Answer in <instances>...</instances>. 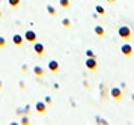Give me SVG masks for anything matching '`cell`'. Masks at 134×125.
I'll return each mask as SVG.
<instances>
[{
  "label": "cell",
  "instance_id": "cell-9",
  "mask_svg": "<svg viewBox=\"0 0 134 125\" xmlns=\"http://www.w3.org/2000/svg\"><path fill=\"white\" fill-rule=\"evenodd\" d=\"M36 108H39V112H41V113H44V112H45V106H44L42 102H38Z\"/></svg>",
  "mask_w": 134,
  "mask_h": 125
},
{
  "label": "cell",
  "instance_id": "cell-19",
  "mask_svg": "<svg viewBox=\"0 0 134 125\" xmlns=\"http://www.w3.org/2000/svg\"><path fill=\"white\" fill-rule=\"evenodd\" d=\"M0 88H2V86H0Z\"/></svg>",
  "mask_w": 134,
  "mask_h": 125
},
{
  "label": "cell",
  "instance_id": "cell-16",
  "mask_svg": "<svg viewBox=\"0 0 134 125\" xmlns=\"http://www.w3.org/2000/svg\"><path fill=\"white\" fill-rule=\"evenodd\" d=\"M60 5H63V6H68V0H60Z\"/></svg>",
  "mask_w": 134,
  "mask_h": 125
},
{
  "label": "cell",
  "instance_id": "cell-17",
  "mask_svg": "<svg viewBox=\"0 0 134 125\" xmlns=\"http://www.w3.org/2000/svg\"><path fill=\"white\" fill-rule=\"evenodd\" d=\"M0 45H2V47L5 45V39H3V38H0Z\"/></svg>",
  "mask_w": 134,
  "mask_h": 125
},
{
  "label": "cell",
  "instance_id": "cell-10",
  "mask_svg": "<svg viewBox=\"0 0 134 125\" xmlns=\"http://www.w3.org/2000/svg\"><path fill=\"white\" fill-rule=\"evenodd\" d=\"M35 74L36 75H42V68L41 66H35Z\"/></svg>",
  "mask_w": 134,
  "mask_h": 125
},
{
  "label": "cell",
  "instance_id": "cell-13",
  "mask_svg": "<svg viewBox=\"0 0 134 125\" xmlns=\"http://www.w3.org/2000/svg\"><path fill=\"white\" fill-rule=\"evenodd\" d=\"M48 12L51 14V15H56V11H54V8H53V6H48Z\"/></svg>",
  "mask_w": 134,
  "mask_h": 125
},
{
  "label": "cell",
  "instance_id": "cell-2",
  "mask_svg": "<svg viewBox=\"0 0 134 125\" xmlns=\"http://www.w3.org/2000/svg\"><path fill=\"white\" fill-rule=\"evenodd\" d=\"M86 66H87L89 69H95V68L98 66V62L95 59H87L86 60Z\"/></svg>",
  "mask_w": 134,
  "mask_h": 125
},
{
  "label": "cell",
  "instance_id": "cell-11",
  "mask_svg": "<svg viewBox=\"0 0 134 125\" xmlns=\"http://www.w3.org/2000/svg\"><path fill=\"white\" fill-rule=\"evenodd\" d=\"M95 32H97L98 35H104V30H103V27H99V26H98V27H95Z\"/></svg>",
  "mask_w": 134,
  "mask_h": 125
},
{
  "label": "cell",
  "instance_id": "cell-18",
  "mask_svg": "<svg viewBox=\"0 0 134 125\" xmlns=\"http://www.w3.org/2000/svg\"><path fill=\"white\" fill-rule=\"evenodd\" d=\"M109 2H111V3H115V0H109Z\"/></svg>",
  "mask_w": 134,
  "mask_h": 125
},
{
  "label": "cell",
  "instance_id": "cell-6",
  "mask_svg": "<svg viewBox=\"0 0 134 125\" xmlns=\"http://www.w3.org/2000/svg\"><path fill=\"white\" fill-rule=\"evenodd\" d=\"M48 68L51 69V71H57V68H59V63L56 62V60H51L48 63Z\"/></svg>",
  "mask_w": 134,
  "mask_h": 125
},
{
  "label": "cell",
  "instance_id": "cell-8",
  "mask_svg": "<svg viewBox=\"0 0 134 125\" xmlns=\"http://www.w3.org/2000/svg\"><path fill=\"white\" fill-rule=\"evenodd\" d=\"M12 39H14V42H15L17 45H20V44L23 42V39H21V36H20V35H15V36L12 38Z\"/></svg>",
  "mask_w": 134,
  "mask_h": 125
},
{
  "label": "cell",
  "instance_id": "cell-12",
  "mask_svg": "<svg viewBox=\"0 0 134 125\" xmlns=\"http://www.w3.org/2000/svg\"><path fill=\"white\" fill-rule=\"evenodd\" d=\"M20 3V0H9V5L11 6H17Z\"/></svg>",
  "mask_w": 134,
  "mask_h": 125
},
{
  "label": "cell",
  "instance_id": "cell-5",
  "mask_svg": "<svg viewBox=\"0 0 134 125\" xmlns=\"http://www.w3.org/2000/svg\"><path fill=\"white\" fill-rule=\"evenodd\" d=\"M121 50H122V53L127 54V56H130V54L133 53V48H131V45H128V44H125V45L121 48Z\"/></svg>",
  "mask_w": 134,
  "mask_h": 125
},
{
  "label": "cell",
  "instance_id": "cell-7",
  "mask_svg": "<svg viewBox=\"0 0 134 125\" xmlns=\"http://www.w3.org/2000/svg\"><path fill=\"white\" fill-rule=\"evenodd\" d=\"M35 51L38 54H42L44 53V45L42 44H35Z\"/></svg>",
  "mask_w": 134,
  "mask_h": 125
},
{
  "label": "cell",
  "instance_id": "cell-14",
  "mask_svg": "<svg viewBox=\"0 0 134 125\" xmlns=\"http://www.w3.org/2000/svg\"><path fill=\"white\" fill-rule=\"evenodd\" d=\"M97 12H99V14H104V8H103V6H97Z\"/></svg>",
  "mask_w": 134,
  "mask_h": 125
},
{
  "label": "cell",
  "instance_id": "cell-15",
  "mask_svg": "<svg viewBox=\"0 0 134 125\" xmlns=\"http://www.w3.org/2000/svg\"><path fill=\"white\" fill-rule=\"evenodd\" d=\"M63 24H65V27H69V20H63Z\"/></svg>",
  "mask_w": 134,
  "mask_h": 125
},
{
  "label": "cell",
  "instance_id": "cell-3",
  "mask_svg": "<svg viewBox=\"0 0 134 125\" xmlns=\"http://www.w3.org/2000/svg\"><path fill=\"white\" fill-rule=\"evenodd\" d=\"M111 96L115 98V100H121V96H122V92L119 88H113L111 89Z\"/></svg>",
  "mask_w": 134,
  "mask_h": 125
},
{
  "label": "cell",
  "instance_id": "cell-4",
  "mask_svg": "<svg viewBox=\"0 0 134 125\" xmlns=\"http://www.w3.org/2000/svg\"><path fill=\"white\" fill-rule=\"evenodd\" d=\"M26 39H27V41H30V42H33L35 39H36V33H35V32H32V30L26 32Z\"/></svg>",
  "mask_w": 134,
  "mask_h": 125
},
{
  "label": "cell",
  "instance_id": "cell-1",
  "mask_svg": "<svg viewBox=\"0 0 134 125\" xmlns=\"http://www.w3.org/2000/svg\"><path fill=\"white\" fill-rule=\"evenodd\" d=\"M119 35H121L124 39H130V38H131V30H130V27H127V26L119 27Z\"/></svg>",
  "mask_w": 134,
  "mask_h": 125
}]
</instances>
